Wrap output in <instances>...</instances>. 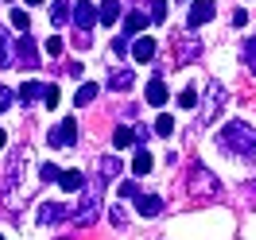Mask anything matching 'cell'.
Listing matches in <instances>:
<instances>
[{"label":"cell","instance_id":"25","mask_svg":"<svg viewBox=\"0 0 256 240\" xmlns=\"http://www.w3.org/2000/svg\"><path fill=\"white\" fill-rule=\"evenodd\" d=\"M240 54H244V62H248V70L256 74V35H252V39H244V50H240Z\"/></svg>","mask_w":256,"mask_h":240},{"label":"cell","instance_id":"8","mask_svg":"<svg viewBox=\"0 0 256 240\" xmlns=\"http://www.w3.org/2000/svg\"><path fill=\"white\" fill-rule=\"evenodd\" d=\"M156 47H160V43H156L152 35H140L128 50H132V58H136V62H152V58H156Z\"/></svg>","mask_w":256,"mask_h":240},{"label":"cell","instance_id":"35","mask_svg":"<svg viewBox=\"0 0 256 240\" xmlns=\"http://www.w3.org/2000/svg\"><path fill=\"white\" fill-rule=\"evenodd\" d=\"M8 109H12V89L0 85V112H8Z\"/></svg>","mask_w":256,"mask_h":240},{"label":"cell","instance_id":"30","mask_svg":"<svg viewBox=\"0 0 256 240\" xmlns=\"http://www.w3.org/2000/svg\"><path fill=\"white\" fill-rule=\"evenodd\" d=\"M8 47H12V43H8L4 27H0V66H8V62H12V50H8Z\"/></svg>","mask_w":256,"mask_h":240},{"label":"cell","instance_id":"36","mask_svg":"<svg viewBox=\"0 0 256 240\" xmlns=\"http://www.w3.org/2000/svg\"><path fill=\"white\" fill-rule=\"evenodd\" d=\"M244 19H248V12H244V8H237V12H233V23H237V27H244Z\"/></svg>","mask_w":256,"mask_h":240},{"label":"cell","instance_id":"11","mask_svg":"<svg viewBox=\"0 0 256 240\" xmlns=\"http://www.w3.org/2000/svg\"><path fill=\"white\" fill-rule=\"evenodd\" d=\"M62 217H66L62 202H43L39 206V225H54V221H62Z\"/></svg>","mask_w":256,"mask_h":240},{"label":"cell","instance_id":"14","mask_svg":"<svg viewBox=\"0 0 256 240\" xmlns=\"http://www.w3.org/2000/svg\"><path fill=\"white\" fill-rule=\"evenodd\" d=\"M136 209H140L144 217H156V213H163V198H156V194H140V198H136Z\"/></svg>","mask_w":256,"mask_h":240},{"label":"cell","instance_id":"26","mask_svg":"<svg viewBox=\"0 0 256 240\" xmlns=\"http://www.w3.org/2000/svg\"><path fill=\"white\" fill-rule=\"evenodd\" d=\"M156 132H160V136H171V132H175V116H171V112H163L160 120H156Z\"/></svg>","mask_w":256,"mask_h":240},{"label":"cell","instance_id":"38","mask_svg":"<svg viewBox=\"0 0 256 240\" xmlns=\"http://www.w3.org/2000/svg\"><path fill=\"white\" fill-rule=\"evenodd\" d=\"M28 4H32V8H35V4H43V0H28Z\"/></svg>","mask_w":256,"mask_h":240},{"label":"cell","instance_id":"34","mask_svg":"<svg viewBox=\"0 0 256 240\" xmlns=\"http://www.w3.org/2000/svg\"><path fill=\"white\" fill-rule=\"evenodd\" d=\"M120 198H140V190H136V182H132V178L120 182Z\"/></svg>","mask_w":256,"mask_h":240},{"label":"cell","instance_id":"18","mask_svg":"<svg viewBox=\"0 0 256 240\" xmlns=\"http://www.w3.org/2000/svg\"><path fill=\"white\" fill-rule=\"evenodd\" d=\"M167 101V85H163V78H152L148 81V105H163Z\"/></svg>","mask_w":256,"mask_h":240},{"label":"cell","instance_id":"4","mask_svg":"<svg viewBox=\"0 0 256 240\" xmlns=\"http://www.w3.org/2000/svg\"><path fill=\"white\" fill-rule=\"evenodd\" d=\"M70 23H74L82 35H90L101 19H97V8L90 4V0H82V4H74V8H70Z\"/></svg>","mask_w":256,"mask_h":240},{"label":"cell","instance_id":"15","mask_svg":"<svg viewBox=\"0 0 256 240\" xmlns=\"http://www.w3.org/2000/svg\"><path fill=\"white\" fill-rule=\"evenodd\" d=\"M58 186H62L66 194H78L82 186H86V175H82V171H62V175H58Z\"/></svg>","mask_w":256,"mask_h":240},{"label":"cell","instance_id":"23","mask_svg":"<svg viewBox=\"0 0 256 240\" xmlns=\"http://www.w3.org/2000/svg\"><path fill=\"white\" fill-rule=\"evenodd\" d=\"M62 175V167H54V163H39V182H58Z\"/></svg>","mask_w":256,"mask_h":240},{"label":"cell","instance_id":"33","mask_svg":"<svg viewBox=\"0 0 256 240\" xmlns=\"http://www.w3.org/2000/svg\"><path fill=\"white\" fill-rule=\"evenodd\" d=\"M62 50H66V43L58 39V35H54V39H47V54H54V58H58Z\"/></svg>","mask_w":256,"mask_h":240},{"label":"cell","instance_id":"22","mask_svg":"<svg viewBox=\"0 0 256 240\" xmlns=\"http://www.w3.org/2000/svg\"><path fill=\"white\" fill-rule=\"evenodd\" d=\"M112 144H116V151H124V147L136 144V132H132V128H116V132H112Z\"/></svg>","mask_w":256,"mask_h":240},{"label":"cell","instance_id":"13","mask_svg":"<svg viewBox=\"0 0 256 240\" xmlns=\"http://www.w3.org/2000/svg\"><path fill=\"white\" fill-rule=\"evenodd\" d=\"M97 175L105 178V182H112V178L120 175V159H116V155H101V159H97Z\"/></svg>","mask_w":256,"mask_h":240},{"label":"cell","instance_id":"24","mask_svg":"<svg viewBox=\"0 0 256 240\" xmlns=\"http://www.w3.org/2000/svg\"><path fill=\"white\" fill-rule=\"evenodd\" d=\"M94 97H97V85H94V81H90V85H82V89H78V97H74V105H78V109H82V105H90Z\"/></svg>","mask_w":256,"mask_h":240},{"label":"cell","instance_id":"7","mask_svg":"<svg viewBox=\"0 0 256 240\" xmlns=\"http://www.w3.org/2000/svg\"><path fill=\"white\" fill-rule=\"evenodd\" d=\"M35 47H39V43L32 39V31H28V35H24V39L16 43V54H20V62H24V66H32V70L39 66V50H35Z\"/></svg>","mask_w":256,"mask_h":240},{"label":"cell","instance_id":"39","mask_svg":"<svg viewBox=\"0 0 256 240\" xmlns=\"http://www.w3.org/2000/svg\"><path fill=\"white\" fill-rule=\"evenodd\" d=\"M252 186H256V178H252Z\"/></svg>","mask_w":256,"mask_h":240},{"label":"cell","instance_id":"9","mask_svg":"<svg viewBox=\"0 0 256 240\" xmlns=\"http://www.w3.org/2000/svg\"><path fill=\"white\" fill-rule=\"evenodd\" d=\"M198 58H202V43L194 35H186V39L178 35V62H198Z\"/></svg>","mask_w":256,"mask_h":240},{"label":"cell","instance_id":"6","mask_svg":"<svg viewBox=\"0 0 256 240\" xmlns=\"http://www.w3.org/2000/svg\"><path fill=\"white\" fill-rule=\"evenodd\" d=\"M214 16H218L214 0H198V4L190 8V16H186V23H190V27H202V23H210Z\"/></svg>","mask_w":256,"mask_h":240},{"label":"cell","instance_id":"2","mask_svg":"<svg viewBox=\"0 0 256 240\" xmlns=\"http://www.w3.org/2000/svg\"><path fill=\"white\" fill-rule=\"evenodd\" d=\"M218 147L233 159H252L256 155V128L244 124V120H229L222 132H218Z\"/></svg>","mask_w":256,"mask_h":240},{"label":"cell","instance_id":"3","mask_svg":"<svg viewBox=\"0 0 256 240\" xmlns=\"http://www.w3.org/2000/svg\"><path fill=\"white\" fill-rule=\"evenodd\" d=\"M186 190H190V198H214L222 186H218L214 171H206L202 163H194V167H190V178H186Z\"/></svg>","mask_w":256,"mask_h":240},{"label":"cell","instance_id":"16","mask_svg":"<svg viewBox=\"0 0 256 240\" xmlns=\"http://www.w3.org/2000/svg\"><path fill=\"white\" fill-rule=\"evenodd\" d=\"M43 93H47V85H43V81H24V89H20V101H24V105H32V101H39Z\"/></svg>","mask_w":256,"mask_h":240},{"label":"cell","instance_id":"1","mask_svg":"<svg viewBox=\"0 0 256 240\" xmlns=\"http://www.w3.org/2000/svg\"><path fill=\"white\" fill-rule=\"evenodd\" d=\"M28 163H32V147L28 144L16 147L12 159H8V171H4V182H0V202H4L8 213H16V209L32 198V190H35L32 178H24V167H28Z\"/></svg>","mask_w":256,"mask_h":240},{"label":"cell","instance_id":"40","mask_svg":"<svg viewBox=\"0 0 256 240\" xmlns=\"http://www.w3.org/2000/svg\"><path fill=\"white\" fill-rule=\"evenodd\" d=\"M0 240H4V237H0Z\"/></svg>","mask_w":256,"mask_h":240},{"label":"cell","instance_id":"32","mask_svg":"<svg viewBox=\"0 0 256 240\" xmlns=\"http://www.w3.org/2000/svg\"><path fill=\"white\" fill-rule=\"evenodd\" d=\"M194 101H198L194 89H182V93H178V105H182V109H194Z\"/></svg>","mask_w":256,"mask_h":240},{"label":"cell","instance_id":"27","mask_svg":"<svg viewBox=\"0 0 256 240\" xmlns=\"http://www.w3.org/2000/svg\"><path fill=\"white\" fill-rule=\"evenodd\" d=\"M12 23H16V27H20V31H24V35L32 31V16H28L24 8H16V12H12Z\"/></svg>","mask_w":256,"mask_h":240},{"label":"cell","instance_id":"5","mask_svg":"<svg viewBox=\"0 0 256 240\" xmlns=\"http://www.w3.org/2000/svg\"><path fill=\"white\" fill-rule=\"evenodd\" d=\"M74 140H78V120H74V116H66L62 124L50 132L47 144H50V147H74Z\"/></svg>","mask_w":256,"mask_h":240},{"label":"cell","instance_id":"28","mask_svg":"<svg viewBox=\"0 0 256 240\" xmlns=\"http://www.w3.org/2000/svg\"><path fill=\"white\" fill-rule=\"evenodd\" d=\"M148 16H152V23H163V19H167V4H163V0H152V12H148Z\"/></svg>","mask_w":256,"mask_h":240},{"label":"cell","instance_id":"19","mask_svg":"<svg viewBox=\"0 0 256 240\" xmlns=\"http://www.w3.org/2000/svg\"><path fill=\"white\" fill-rule=\"evenodd\" d=\"M132 78H136L132 70H116V74L109 78V89H116V93H124V89H132Z\"/></svg>","mask_w":256,"mask_h":240},{"label":"cell","instance_id":"29","mask_svg":"<svg viewBox=\"0 0 256 240\" xmlns=\"http://www.w3.org/2000/svg\"><path fill=\"white\" fill-rule=\"evenodd\" d=\"M109 221L116 225V229H124V225H128V213H124V206H112V209H109Z\"/></svg>","mask_w":256,"mask_h":240},{"label":"cell","instance_id":"10","mask_svg":"<svg viewBox=\"0 0 256 240\" xmlns=\"http://www.w3.org/2000/svg\"><path fill=\"white\" fill-rule=\"evenodd\" d=\"M222 105H225V85H210V109L202 112V124H210L222 112Z\"/></svg>","mask_w":256,"mask_h":240},{"label":"cell","instance_id":"21","mask_svg":"<svg viewBox=\"0 0 256 240\" xmlns=\"http://www.w3.org/2000/svg\"><path fill=\"white\" fill-rule=\"evenodd\" d=\"M50 23H54V27H66V23H70V4H66V0H58V4L50 8Z\"/></svg>","mask_w":256,"mask_h":240},{"label":"cell","instance_id":"12","mask_svg":"<svg viewBox=\"0 0 256 240\" xmlns=\"http://www.w3.org/2000/svg\"><path fill=\"white\" fill-rule=\"evenodd\" d=\"M152 167H156L152 151H148V147H140V151L132 155V175H136V178H144V175H152Z\"/></svg>","mask_w":256,"mask_h":240},{"label":"cell","instance_id":"37","mask_svg":"<svg viewBox=\"0 0 256 240\" xmlns=\"http://www.w3.org/2000/svg\"><path fill=\"white\" fill-rule=\"evenodd\" d=\"M4 144H8V132H0V147H4Z\"/></svg>","mask_w":256,"mask_h":240},{"label":"cell","instance_id":"31","mask_svg":"<svg viewBox=\"0 0 256 240\" xmlns=\"http://www.w3.org/2000/svg\"><path fill=\"white\" fill-rule=\"evenodd\" d=\"M43 101H47V109H58V85H47Z\"/></svg>","mask_w":256,"mask_h":240},{"label":"cell","instance_id":"20","mask_svg":"<svg viewBox=\"0 0 256 240\" xmlns=\"http://www.w3.org/2000/svg\"><path fill=\"white\" fill-rule=\"evenodd\" d=\"M148 19H152L148 12H128V19H124V31H128V35L144 31V27H148Z\"/></svg>","mask_w":256,"mask_h":240},{"label":"cell","instance_id":"17","mask_svg":"<svg viewBox=\"0 0 256 240\" xmlns=\"http://www.w3.org/2000/svg\"><path fill=\"white\" fill-rule=\"evenodd\" d=\"M97 19H101V23H116V19H120V0H105V4L97 8Z\"/></svg>","mask_w":256,"mask_h":240}]
</instances>
